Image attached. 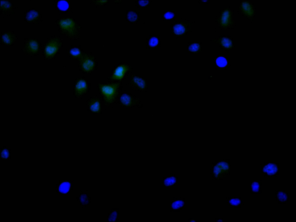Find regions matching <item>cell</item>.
<instances>
[{"label": "cell", "instance_id": "obj_1", "mask_svg": "<svg viewBox=\"0 0 296 222\" xmlns=\"http://www.w3.org/2000/svg\"><path fill=\"white\" fill-rule=\"evenodd\" d=\"M230 7H223L215 16L214 20L216 25L222 30L232 28L234 23V16Z\"/></svg>", "mask_w": 296, "mask_h": 222}, {"label": "cell", "instance_id": "obj_2", "mask_svg": "<svg viewBox=\"0 0 296 222\" xmlns=\"http://www.w3.org/2000/svg\"><path fill=\"white\" fill-rule=\"evenodd\" d=\"M230 162L229 160L223 159L212 162L210 168L212 179L223 180L230 175L232 170Z\"/></svg>", "mask_w": 296, "mask_h": 222}, {"label": "cell", "instance_id": "obj_3", "mask_svg": "<svg viewBox=\"0 0 296 222\" xmlns=\"http://www.w3.org/2000/svg\"><path fill=\"white\" fill-rule=\"evenodd\" d=\"M194 21L189 17H182L171 25L172 35L178 38H182L191 32Z\"/></svg>", "mask_w": 296, "mask_h": 222}, {"label": "cell", "instance_id": "obj_4", "mask_svg": "<svg viewBox=\"0 0 296 222\" xmlns=\"http://www.w3.org/2000/svg\"><path fill=\"white\" fill-rule=\"evenodd\" d=\"M219 48L226 51L232 48L233 43L230 37L226 35H217L208 38Z\"/></svg>", "mask_w": 296, "mask_h": 222}, {"label": "cell", "instance_id": "obj_5", "mask_svg": "<svg viewBox=\"0 0 296 222\" xmlns=\"http://www.w3.org/2000/svg\"><path fill=\"white\" fill-rule=\"evenodd\" d=\"M261 166L260 173L264 177H277L280 175V167L278 163L269 162L262 164Z\"/></svg>", "mask_w": 296, "mask_h": 222}, {"label": "cell", "instance_id": "obj_6", "mask_svg": "<svg viewBox=\"0 0 296 222\" xmlns=\"http://www.w3.org/2000/svg\"><path fill=\"white\" fill-rule=\"evenodd\" d=\"M58 39L54 37L49 38L44 46V53L48 57L53 56L60 48V43Z\"/></svg>", "mask_w": 296, "mask_h": 222}, {"label": "cell", "instance_id": "obj_7", "mask_svg": "<svg viewBox=\"0 0 296 222\" xmlns=\"http://www.w3.org/2000/svg\"><path fill=\"white\" fill-rule=\"evenodd\" d=\"M56 184V191L58 193L70 195L74 188V180H60L59 182Z\"/></svg>", "mask_w": 296, "mask_h": 222}, {"label": "cell", "instance_id": "obj_8", "mask_svg": "<svg viewBox=\"0 0 296 222\" xmlns=\"http://www.w3.org/2000/svg\"><path fill=\"white\" fill-rule=\"evenodd\" d=\"M24 43L23 48V50L29 54H34L37 53L40 49L39 42L35 39H28L25 40Z\"/></svg>", "mask_w": 296, "mask_h": 222}, {"label": "cell", "instance_id": "obj_9", "mask_svg": "<svg viewBox=\"0 0 296 222\" xmlns=\"http://www.w3.org/2000/svg\"><path fill=\"white\" fill-rule=\"evenodd\" d=\"M17 41V37L15 33L11 30L3 32L1 35V43L3 45L9 46L14 45Z\"/></svg>", "mask_w": 296, "mask_h": 222}, {"label": "cell", "instance_id": "obj_10", "mask_svg": "<svg viewBox=\"0 0 296 222\" xmlns=\"http://www.w3.org/2000/svg\"><path fill=\"white\" fill-rule=\"evenodd\" d=\"M25 21L29 24H37L41 21V14L38 10L31 9L26 12L24 15Z\"/></svg>", "mask_w": 296, "mask_h": 222}, {"label": "cell", "instance_id": "obj_11", "mask_svg": "<svg viewBox=\"0 0 296 222\" xmlns=\"http://www.w3.org/2000/svg\"><path fill=\"white\" fill-rule=\"evenodd\" d=\"M184 197H175L170 202V211L171 212H181L185 207Z\"/></svg>", "mask_w": 296, "mask_h": 222}, {"label": "cell", "instance_id": "obj_12", "mask_svg": "<svg viewBox=\"0 0 296 222\" xmlns=\"http://www.w3.org/2000/svg\"><path fill=\"white\" fill-rule=\"evenodd\" d=\"M225 202L230 208L240 209L245 205L243 199L240 197H227Z\"/></svg>", "mask_w": 296, "mask_h": 222}, {"label": "cell", "instance_id": "obj_13", "mask_svg": "<svg viewBox=\"0 0 296 222\" xmlns=\"http://www.w3.org/2000/svg\"><path fill=\"white\" fill-rule=\"evenodd\" d=\"M274 194L275 201L279 205H286L290 199L289 194L284 190H275Z\"/></svg>", "mask_w": 296, "mask_h": 222}, {"label": "cell", "instance_id": "obj_14", "mask_svg": "<svg viewBox=\"0 0 296 222\" xmlns=\"http://www.w3.org/2000/svg\"><path fill=\"white\" fill-rule=\"evenodd\" d=\"M117 87V85L116 84L103 85L101 87V90L107 99L110 100L114 96Z\"/></svg>", "mask_w": 296, "mask_h": 222}, {"label": "cell", "instance_id": "obj_15", "mask_svg": "<svg viewBox=\"0 0 296 222\" xmlns=\"http://www.w3.org/2000/svg\"><path fill=\"white\" fill-rule=\"evenodd\" d=\"M178 183V177L173 173L164 177L162 181V185L164 187H173L175 186Z\"/></svg>", "mask_w": 296, "mask_h": 222}, {"label": "cell", "instance_id": "obj_16", "mask_svg": "<svg viewBox=\"0 0 296 222\" xmlns=\"http://www.w3.org/2000/svg\"><path fill=\"white\" fill-rule=\"evenodd\" d=\"M261 180H251L250 181V193L251 194H261L262 193Z\"/></svg>", "mask_w": 296, "mask_h": 222}, {"label": "cell", "instance_id": "obj_17", "mask_svg": "<svg viewBox=\"0 0 296 222\" xmlns=\"http://www.w3.org/2000/svg\"><path fill=\"white\" fill-rule=\"evenodd\" d=\"M88 190L80 193L78 197H76V201H78L82 208L85 207L91 204V198L88 194Z\"/></svg>", "mask_w": 296, "mask_h": 222}, {"label": "cell", "instance_id": "obj_18", "mask_svg": "<svg viewBox=\"0 0 296 222\" xmlns=\"http://www.w3.org/2000/svg\"><path fill=\"white\" fill-rule=\"evenodd\" d=\"M14 5L9 1H1V10L5 15H12L14 11Z\"/></svg>", "mask_w": 296, "mask_h": 222}, {"label": "cell", "instance_id": "obj_19", "mask_svg": "<svg viewBox=\"0 0 296 222\" xmlns=\"http://www.w3.org/2000/svg\"><path fill=\"white\" fill-rule=\"evenodd\" d=\"M126 16L128 21L131 23L136 24L140 20L139 13L135 10H127Z\"/></svg>", "mask_w": 296, "mask_h": 222}, {"label": "cell", "instance_id": "obj_20", "mask_svg": "<svg viewBox=\"0 0 296 222\" xmlns=\"http://www.w3.org/2000/svg\"><path fill=\"white\" fill-rule=\"evenodd\" d=\"M128 69L129 67L126 65H123L119 66L115 70L112 78L116 79H122Z\"/></svg>", "mask_w": 296, "mask_h": 222}, {"label": "cell", "instance_id": "obj_21", "mask_svg": "<svg viewBox=\"0 0 296 222\" xmlns=\"http://www.w3.org/2000/svg\"><path fill=\"white\" fill-rule=\"evenodd\" d=\"M186 48L189 52L195 53L200 52L202 49L201 43L197 42H188Z\"/></svg>", "mask_w": 296, "mask_h": 222}, {"label": "cell", "instance_id": "obj_22", "mask_svg": "<svg viewBox=\"0 0 296 222\" xmlns=\"http://www.w3.org/2000/svg\"><path fill=\"white\" fill-rule=\"evenodd\" d=\"M119 208H111L108 213L107 221L108 222H118L119 220Z\"/></svg>", "mask_w": 296, "mask_h": 222}, {"label": "cell", "instance_id": "obj_23", "mask_svg": "<svg viewBox=\"0 0 296 222\" xmlns=\"http://www.w3.org/2000/svg\"><path fill=\"white\" fill-rule=\"evenodd\" d=\"M1 158L3 160H8L11 158V150L6 146H3L1 148Z\"/></svg>", "mask_w": 296, "mask_h": 222}, {"label": "cell", "instance_id": "obj_24", "mask_svg": "<svg viewBox=\"0 0 296 222\" xmlns=\"http://www.w3.org/2000/svg\"><path fill=\"white\" fill-rule=\"evenodd\" d=\"M178 17L175 11L171 10L164 12L162 15V18L165 20L173 21Z\"/></svg>", "mask_w": 296, "mask_h": 222}, {"label": "cell", "instance_id": "obj_25", "mask_svg": "<svg viewBox=\"0 0 296 222\" xmlns=\"http://www.w3.org/2000/svg\"><path fill=\"white\" fill-rule=\"evenodd\" d=\"M94 66L93 62L91 60L87 59L85 60L82 64V67L83 69L87 71H91Z\"/></svg>", "mask_w": 296, "mask_h": 222}, {"label": "cell", "instance_id": "obj_26", "mask_svg": "<svg viewBox=\"0 0 296 222\" xmlns=\"http://www.w3.org/2000/svg\"><path fill=\"white\" fill-rule=\"evenodd\" d=\"M87 88L86 82L84 80L79 81L76 84L75 89L79 93L83 92Z\"/></svg>", "mask_w": 296, "mask_h": 222}, {"label": "cell", "instance_id": "obj_27", "mask_svg": "<svg viewBox=\"0 0 296 222\" xmlns=\"http://www.w3.org/2000/svg\"><path fill=\"white\" fill-rule=\"evenodd\" d=\"M159 44V39L156 36H153L150 37L148 40V46L151 48L158 46Z\"/></svg>", "mask_w": 296, "mask_h": 222}, {"label": "cell", "instance_id": "obj_28", "mask_svg": "<svg viewBox=\"0 0 296 222\" xmlns=\"http://www.w3.org/2000/svg\"><path fill=\"white\" fill-rule=\"evenodd\" d=\"M215 62L217 65L221 67L225 66L227 63L226 59L222 56H219L217 57L216 60Z\"/></svg>", "mask_w": 296, "mask_h": 222}, {"label": "cell", "instance_id": "obj_29", "mask_svg": "<svg viewBox=\"0 0 296 222\" xmlns=\"http://www.w3.org/2000/svg\"><path fill=\"white\" fill-rule=\"evenodd\" d=\"M133 80L135 83L140 88L143 89L145 86V82L142 79L137 77H134Z\"/></svg>", "mask_w": 296, "mask_h": 222}, {"label": "cell", "instance_id": "obj_30", "mask_svg": "<svg viewBox=\"0 0 296 222\" xmlns=\"http://www.w3.org/2000/svg\"><path fill=\"white\" fill-rule=\"evenodd\" d=\"M120 100L121 102L126 105H130L131 103L132 99L128 95H123L121 97Z\"/></svg>", "mask_w": 296, "mask_h": 222}, {"label": "cell", "instance_id": "obj_31", "mask_svg": "<svg viewBox=\"0 0 296 222\" xmlns=\"http://www.w3.org/2000/svg\"><path fill=\"white\" fill-rule=\"evenodd\" d=\"M57 6L58 8L62 11L66 10L69 7L68 3L66 1H58Z\"/></svg>", "mask_w": 296, "mask_h": 222}, {"label": "cell", "instance_id": "obj_32", "mask_svg": "<svg viewBox=\"0 0 296 222\" xmlns=\"http://www.w3.org/2000/svg\"><path fill=\"white\" fill-rule=\"evenodd\" d=\"M150 1H137V6L139 8L147 7L150 4Z\"/></svg>", "mask_w": 296, "mask_h": 222}, {"label": "cell", "instance_id": "obj_33", "mask_svg": "<svg viewBox=\"0 0 296 222\" xmlns=\"http://www.w3.org/2000/svg\"><path fill=\"white\" fill-rule=\"evenodd\" d=\"M100 109V104L98 101L95 102L90 106V109L94 112L98 111Z\"/></svg>", "mask_w": 296, "mask_h": 222}, {"label": "cell", "instance_id": "obj_34", "mask_svg": "<svg viewBox=\"0 0 296 222\" xmlns=\"http://www.w3.org/2000/svg\"><path fill=\"white\" fill-rule=\"evenodd\" d=\"M71 53L74 56H79L80 53V51L78 49L74 48L71 49L70 51Z\"/></svg>", "mask_w": 296, "mask_h": 222}, {"label": "cell", "instance_id": "obj_35", "mask_svg": "<svg viewBox=\"0 0 296 222\" xmlns=\"http://www.w3.org/2000/svg\"><path fill=\"white\" fill-rule=\"evenodd\" d=\"M195 221L197 222L196 218L195 217L188 218L187 222Z\"/></svg>", "mask_w": 296, "mask_h": 222}, {"label": "cell", "instance_id": "obj_36", "mask_svg": "<svg viewBox=\"0 0 296 222\" xmlns=\"http://www.w3.org/2000/svg\"><path fill=\"white\" fill-rule=\"evenodd\" d=\"M215 222H218V221L224 222V220L223 219V218H215Z\"/></svg>", "mask_w": 296, "mask_h": 222}]
</instances>
